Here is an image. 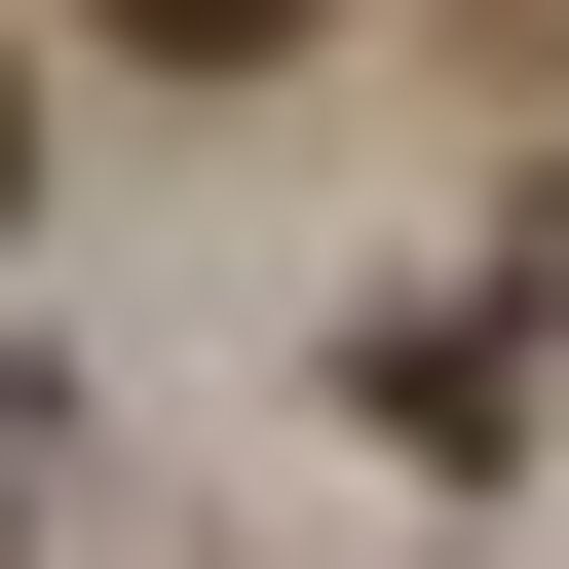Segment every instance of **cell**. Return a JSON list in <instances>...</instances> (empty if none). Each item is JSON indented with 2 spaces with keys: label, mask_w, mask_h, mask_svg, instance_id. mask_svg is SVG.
<instances>
[{
  "label": "cell",
  "mask_w": 569,
  "mask_h": 569,
  "mask_svg": "<svg viewBox=\"0 0 569 569\" xmlns=\"http://www.w3.org/2000/svg\"><path fill=\"white\" fill-rule=\"evenodd\" d=\"M77 39H152V77H266V39H305V0H77Z\"/></svg>",
  "instance_id": "1"
},
{
  "label": "cell",
  "mask_w": 569,
  "mask_h": 569,
  "mask_svg": "<svg viewBox=\"0 0 569 569\" xmlns=\"http://www.w3.org/2000/svg\"><path fill=\"white\" fill-rule=\"evenodd\" d=\"M0 228H39V77H0Z\"/></svg>",
  "instance_id": "2"
}]
</instances>
